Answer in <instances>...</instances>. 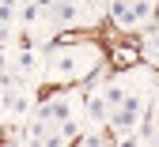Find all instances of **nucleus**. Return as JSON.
<instances>
[{
  "mask_svg": "<svg viewBox=\"0 0 159 147\" xmlns=\"http://www.w3.org/2000/svg\"><path fill=\"white\" fill-rule=\"evenodd\" d=\"M0 106H4L11 117H27V113H34V110H38V106H34V94H30V91H23V87H15V91H4Z\"/></svg>",
  "mask_w": 159,
  "mask_h": 147,
  "instance_id": "obj_3",
  "label": "nucleus"
},
{
  "mask_svg": "<svg viewBox=\"0 0 159 147\" xmlns=\"http://www.w3.org/2000/svg\"><path fill=\"white\" fill-rule=\"evenodd\" d=\"M144 57H148V60H152V64H159V34H155V38H148V41H144Z\"/></svg>",
  "mask_w": 159,
  "mask_h": 147,
  "instance_id": "obj_8",
  "label": "nucleus"
},
{
  "mask_svg": "<svg viewBox=\"0 0 159 147\" xmlns=\"http://www.w3.org/2000/svg\"><path fill=\"white\" fill-rule=\"evenodd\" d=\"M34 4H38V8H42V11H46V15H49V11H53V8H57V4H61V0H34Z\"/></svg>",
  "mask_w": 159,
  "mask_h": 147,
  "instance_id": "obj_9",
  "label": "nucleus"
},
{
  "mask_svg": "<svg viewBox=\"0 0 159 147\" xmlns=\"http://www.w3.org/2000/svg\"><path fill=\"white\" fill-rule=\"evenodd\" d=\"M0 4H8V8H19V4H15V0H0Z\"/></svg>",
  "mask_w": 159,
  "mask_h": 147,
  "instance_id": "obj_13",
  "label": "nucleus"
},
{
  "mask_svg": "<svg viewBox=\"0 0 159 147\" xmlns=\"http://www.w3.org/2000/svg\"><path fill=\"white\" fill-rule=\"evenodd\" d=\"M84 113H87L95 124H106V121H110V102H106V94H102V91L87 94V98H84Z\"/></svg>",
  "mask_w": 159,
  "mask_h": 147,
  "instance_id": "obj_4",
  "label": "nucleus"
},
{
  "mask_svg": "<svg viewBox=\"0 0 159 147\" xmlns=\"http://www.w3.org/2000/svg\"><path fill=\"white\" fill-rule=\"evenodd\" d=\"M129 11H133V23H136V27H144L148 19H152V11H155V0H133Z\"/></svg>",
  "mask_w": 159,
  "mask_h": 147,
  "instance_id": "obj_6",
  "label": "nucleus"
},
{
  "mask_svg": "<svg viewBox=\"0 0 159 147\" xmlns=\"http://www.w3.org/2000/svg\"><path fill=\"white\" fill-rule=\"evenodd\" d=\"M98 60H102V53H98V45H61V49H49L46 57V79L53 83H72L80 76H87L98 68Z\"/></svg>",
  "mask_w": 159,
  "mask_h": 147,
  "instance_id": "obj_1",
  "label": "nucleus"
},
{
  "mask_svg": "<svg viewBox=\"0 0 159 147\" xmlns=\"http://www.w3.org/2000/svg\"><path fill=\"white\" fill-rule=\"evenodd\" d=\"M114 4H133V0H114Z\"/></svg>",
  "mask_w": 159,
  "mask_h": 147,
  "instance_id": "obj_14",
  "label": "nucleus"
},
{
  "mask_svg": "<svg viewBox=\"0 0 159 147\" xmlns=\"http://www.w3.org/2000/svg\"><path fill=\"white\" fill-rule=\"evenodd\" d=\"M8 38H11V23H4V19H0V45H4Z\"/></svg>",
  "mask_w": 159,
  "mask_h": 147,
  "instance_id": "obj_10",
  "label": "nucleus"
},
{
  "mask_svg": "<svg viewBox=\"0 0 159 147\" xmlns=\"http://www.w3.org/2000/svg\"><path fill=\"white\" fill-rule=\"evenodd\" d=\"M42 15H46V11L38 8L34 0H23V4H19V23H23V27H34V23H38Z\"/></svg>",
  "mask_w": 159,
  "mask_h": 147,
  "instance_id": "obj_7",
  "label": "nucleus"
},
{
  "mask_svg": "<svg viewBox=\"0 0 159 147\" xmlns=\"http://www.w3.org/2000/svg\"><path fill=\"white\" fill-rule=\"evenodd\" d=\"M4 68H8V60H4V57H0V76H4Z\"/></svg>",
  "mask_w": 159,
  "mask_h": 147,
  "instance_id": "obj_12",
  "label": "nucleus"
},
{
  "mask_svg": "<svg viewBox=\"0 0 159 147\" xmlns=\"http://www.w3.org/2000/svg\"><path fill=\"white\" fill-rule=\"evenodd\" d=\"M155 30H159V23H155Z\"/></svg>",
  "mask_w": 159,
  "mask_h": 147,
  "instance_id": "obj_15",
  "label": "nucleus"
},
{
  "mask_svg": "<svg viewBox=\"0 0 159 147\" xmlns=\"http://www.w3.org/2000/svg\"><path fill=\"white\" fill-rule=\"evenodd\" d=\"M11 68H15V72H23V76H27V72H34V68H38L34 49H23V45H19V53L11 57Z\"/></svg>",
  "mask_w": 159,
  "mask_h": 147,
  "instance_id": "obj_5",
  "label": "nucleus"
},
{
  "mask_svg": "<svg viewBox=\"0 0 159 147\" xmlns=\"http://www.w3.org/2000/svg\"><path fill=\"white\" fill-rule=\"evenodd\" d=\"M140 113H144V94H140V91H129V94H125V102L110 113L114 140L129 136V128H140Z\"/></svg>",
  "mask_w": 159,
  "mask_h": 147,
  "instance_id": "obj_2",
  "label": "nucleus"
},
{
  "mask_svg": "<svg viewBox=\"0 0 159 147\" xmlns=\"http://www.w3.org/2000/svg\"><path fill=\"white\" fill-rule=\"evenodd\" d=\"M106 4V0H87V8H102Z\"/></svg>",
  "mask_w": 159,
  "mask_h": 147,
  "instance_id": "obj_11",
  "label": "nucleus"
}]
</instances>
